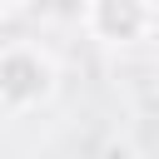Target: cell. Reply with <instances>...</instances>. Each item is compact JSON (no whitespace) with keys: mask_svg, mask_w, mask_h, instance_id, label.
Wrapping results in <instances>:
<instances>
[{"mask_svg":"<svg viewBox=\"0 0 159 159\" xmlns=\"http://www.w3.org/2000/svg\"><path fill=\"white\" fill-rule=\"evenodd\" d=\"M60 89V65L45 45L15 40L0 45V114H35L55 99Z\"/></svg>","mask_w":159,"mask_h":159,"instance_id":"1","label":"cell"},{"mask_svg":"<svg viewBox=\"0 0 159 159\" xmlns=\"http://www.w3.org/2000/svg\"><path fill=\"white\" fill-rule=\"evenodd\" d=\"M159 25V5L154 0H84V30L99 45H139L149 40Z\"/></svg>","mask_w":159,"mask_h":159,"instance_id":"2","label":"cell"},{"mask_svg":"<svg viewBox=\"0 0 159 159\" xmlns=\"http://www.w3.org/2000/svg\"><path fill=\"white\" fill-rule=\"evenodd\" d=\"M25 0H0V15H10V10H20Z\"/></svg>","mask_w":159,"mask_h":159,"instance_id":"3","label":"cell"}]
</instances>
